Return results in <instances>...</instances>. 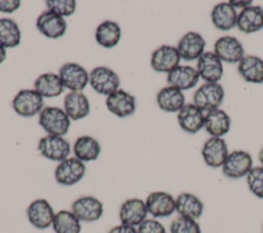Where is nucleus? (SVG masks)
Returning <instances> with one entry per match:
<instances>
[{
    "label": "nucleus",
    "instance_id": "9d476101",
    "mask_svg": "<svg viewBox=\"0 0 263 233\" xmlns=\"http://www.w3.org/2000/svg\"><path fill=\"white\" fill-rule=\"evenodd\" d=\"M55 212L51 204L44 198L33 200L27 207V218L30 224L40 230L49 228L52 225Z\"/></svg>",
    "mask_w": 263,
    "mask_h": 233
},
{
    "label": "nucleus",
    "instance_id": "a211bd4d",
    "mask_svg": "<svg viewBox=\"0 0 263 233\" xmlns=\"http://www.w3.org/2000/svg\"><path fill=\"white\" fill-rule=\"evenodd\" d=\"M36 27L45 37L50 39H58L64 36L66 33L67 23L63 16L47 10L43 11L37 17Z\"/></svg>",
    "mask_w": 263,
    "mask_h": 233
},
{
    "label": "nucleus",
    "instance_id": "e433bc0d",
    "mask_svg": "<svg viewBox=\"0 0 263 233\" xmlns=\"http://www.w3.org/2000/svg\"><path fill=\"white\" fill-rule=\"evenodd\" d=\"M138 233H166L164 226L156 219H146L137 227Z\"/></svg>",
    "mask_w": 263,
    "mask_h": 233
},
{
    "label": "nucleus",
    "instance_id": "7c9ffc66",
    "mask_svg": "<svg viewBox=\"0 0 263 233\" xmlns=\"http://www.w3.org/2000/svg\"><path fill=\"white\" fill-rule=\"evenodd\" d=\"M96 41L104 48H112L119 43L121 37L120 26L113 21H104L96 30Z\"/></svg>",
    "mask_w": 263,
    "mask_h": 233
},
{
    "label": "nucleus",
    "instance_id": "9b49d317",
    "mask_svg": "<svg viewBox=\"0 0 263 233\" xmlns=\"http://www.w3.org/2000/svg\"><path fill=\"white\" fill-rule=\"evenodd\" d=\"M145 203L148 213L154 219L167 218L176 211V198L164 191L151 192L147 196Z\"/></svg>",
    "mask_w": 263,
    "mask_h": 233
},
{
    "label": "nucleus",
    "instance_id": "a19ab883",
    "mask_svg": "<svg viewBox=\"0 0 263 233\" xmlns=\"http://www.w3.org/2000/svg\"><path fill=\"white\" fill-rule=\"evenodd\" d=\"M6 59V49L0 45V64L3 63Z\"/></svg>",
    "mask_w": 263,
    "mask_h": 233
},
{
    "label": "nucleus",
    "instance_id": "4c0bfd02",
    "mask_svg": "<svg viewBox=\"0 0 263 233\" xmlns=\"http://www.w3.org/2000/svg\"><path fill=\"white\" fill-rule=\"evenodd\" d=\"M20 0H0V12L12 13L21 6Z\"/></svg>",
    "mask_w": 263,
    "mask_h": 233
},
{
    "label": "nucleus",
    "instance_id": "4468645a",
    "mask_svg": "<svg viewBox=\"0 0 263 233\" xmlns=\"http://www.w3.org/2000/svg\"><path fill=\"white\" fill-rule=\"evenodd\" d=\"M148 216V210L144 200L140 198H129L123 201L119 208V220L121 224L132 227L140 226Z\"/></svg>",
    "mask_w": 263,
    "mask_h": 233
},
{
    "label": "nucleus",
    "instance_id": "1a4fd4ad",
    "mask_svg": "<svg viewBox=\"0 0 263 233\" xmlns=\"http://www.w3.org/2000/svg\"><path fill=\"white\" fill-rule=\"evenodd\" d=\"M59 76L64 87L71 91H82L89 83V74L76 63H65L59 70Z\"/></svg>",
    "mask_w": 263,
    "mask_h": 233
},
{
    "label": "nucleus",
    "instance_id": "c756f323",
    "mask_svg": "<svg viewBox=\"0 0 263 233\" xmlns=\"http://www.w3.org/2000/svg\"><path fill=\"white\" fill-rule=\"evenodd\" d=\"M73 152L75 157L82 162L95 161L100 156L101 145L92 137L81 135L75 141Z\"/></svg>",
    "mask_w": 263,
    "mask_h": 233
},
{
    "label": "nucleus",
    "instance_id": "20e7f679",
    "mask_svg": "<svg viewBox=\"0 0 263 233\" xmlns=\"http://www.w3.org/2000/svg\"><path fill=\"white\" fill-rule=\"evenodd\" d=\"M86 172L84 162L76 157H68L59 162L54 169V179L62 186H73L80 182Z\"/></svg>",
    "mask_w": 263,
    "mask_h": 233
},
{
    "label": "nucleus",
    "instance_id": "6e6552de",
    "mask_svg": "<svg viewBox=\"0 0 263 233\" xmlns=\"http://www.w3.org/2000/svg\"><path fill=\"white\" fill-rule=\"evenodd\" d=\"M71 211L80 222L91 223L102 218L104 205L95 196H81L73 201Z\"/></svg>",
    "mask_w": 263,
    "mask_h": 233
},
{
    "label": "nucleus",
    "instance_id": "ea45409f",
    "mask_svg": "<svg viewBox=\"0 0 263 233\" xmlns=\"http://www.w3.org/2000/svg\"><path fill=\"white\" fill-rule=\"evenodd\" d=\"M230 2V4L236 9V8H241V9H243V8H247V7H249V6H251L252 5V1H229Z\"/></svg>",
    "mask_w": 263,
    "mask_h": 233
},
{
    "label": "nucleus",
    "instance_id": "7ed1b4c3",
    "mask_svg": "<svg viewBox=\"0 0 263 233\" xmlns=\"http://www.w3.org/2000/svg\"><path fill=\"white\" fill-rule=\"evenodd\" d=\"M89 84L96 92L108 96L119 89L120 79L112 69L99 66L90 71Z\"/></svg>",
    "mask_w": 263,
    "mask_h": 233
},
{
    "label": "nucleus",
    "instance_id": "c9c22d12",
    "mask_svg": "<svg viewBox=\"0 0 263 233\" xmlns=\"http://www.w3.org/2000/svg\"><path fill=\"white\" fill-rule=\"evenodd\" d=\"M45 4L49 11L63 17L72 15L76 9V2L74 0H46Z\"/></svg>",
    "mask_w": 263,
    "mask_h": 233
},
{
    "label": "nucleus",
    "instance_id": "f257e3e1",
    "mask_svg": "<svg viewBox=\"0 0 263 233\" xmlns=\"http://www.w3.org/2000/svg\"><path fill=\"white\" fill-rule=\"evenodd\" d=\"M38 123L48 134L63 137L69 131L71 119L62 108L45 107L39 113Z\"/></svg>",
    "mask_w": 263,
    "mask_h": 233
},
{
    "label": "nucleus",
    "instance_id": "72a5a7b5",
    "mask_svg": "<svg viewBox=\"0 0 263 233\" xmlns=\"http://www.w3.org/2000/svg\"><path fill=\"white\" fill-rule=\"evenodd\" d=\"M246 179L251 193L263 199V166H253Z\"/></svg>",
    "mask_w": 263,
    "mask_h": 233
},
{
    "label": "nucleus",
    "instance_id": "b1692460",
    "mask_svg": "<svg viewBox=\"0 0 263 233\" xmlns=\"http://www.w3.org/2000/svg\"><path fill=\"white\" fill-rule=\"evenodd\" d=\"M230 116L222 109H216L204 114V125L206 132L211 137L222 138L230 130Z\"/></svg>",
    "mask_w": 263,
    "mask_h": 233
},
{
    "label": "nucleus",
    "instance_id": "f03ea898",
    "mask_svg": "<svg viewBox=\"0 0 263 233\" xmlns=\"http://www.w3.org/2000/svg\"><path fill=\"white\" fill-rule=\"evenodd\" d=\"M224 89L220 83H204L193 94V104L202 112L219 109L224 100Z\"/></svg>",
    "mask_w": 263,
    "mask_h": 233
},
{
    "label": "nucleus",
    "instance_id": "39448f33",
    "mask_svg": "<svg viewBox=\"0 0 263 233\" xmlns=\"http://www.w3.org/2000/svg\"><path fill=\"white\" fill-rule=\"evenodd\" d=\"M253 168V158L251 154L243 150L230 152L222 165V172L228 179H240L247 177Z\"/></svg>",
    "mask_w": 263,
    "mask_h": 233
},
{
    "label": "nucleus",
    "instance_id": "423d86ee",
    "mask_svg": "<svg viewBox=\"0 0 263 233\" xmlns=\"http://www.w3.org/2000/svg\"><path fill=\"white\" fill-rule=\"evenodd\" d=\"M43 98L35 89H22L12 100L14 112L22 117H33L43 110Z\"/></svg>",
    "mask_w": 263,
    "mask_h": 233
},
{
    "label": "nucleus",
    "instance_id": "f3484780",
    "mask_svg": "<svg viewBox=\"0 0 263 233\" xmlns=\"http://www.w3.org/2000/svg\"><path fill=\"white\" fill-rule=\"evenodd\" d=\"M181 56L177 47L171 45H161L152 52L150 64L154 71L168 73L179 66Z\"/></svg>",
    "mask_w": 263,
    "mask_h": 233
},
{
    "label": "nucleus",
    "instance_id": "6ab92c4d",
    "mask_svg": "<svg viewBox=\"0 0 263 233\" xmlns=\"http://www.w3.org/2000/svg\"><path fill=\"white\" fill-rule=\"evenodd\" d=\"M205 40L197 32L186 33L178 42L177 49L182 60L190 62L198 60L204 52Z\"/></svg>",
    "mask_w": 263,
    "mask_h": 233
},
{
    "label": "nucleus",
    "instance_id": "5701e85b",
    "mask_svg": "<svg viewBox=\"0 0 263 233\" xmlns=\"http://www.w3.org/2000/svg\"><path fill=\"white\" fill-rule=\"evenodd\" d=\"M89 101L82 91H70L64 98V111L71 120H80L89 114Z\"/></svg>",
    "mask_w": 263,
    "mask_h": 233
},
{
    "label": "nucleus",
    "instance_id": "473e14b6",
    "mask_svg": "<svg viewBox=\"0 0 263 233\" xmlns=\"http://www.w3.org/2000/svg\"><path fill=\"white\" fill-rule=\"evenodd\" d=\"M22 33L18 25L11 18H0V45L6 48H12L20 45Z\"/></svg>",
    "mask_w": 263,
    "mask_h": 233
},
{
    "label": "nucleus",
    "instance_id": "79ce46f5",
    "mask_svg": "<svg viewBox=\"0 0 263 233\" xmlns=\"http://www.w3.org/2000/svg\"><path fill=\"white\" fill-rule=\"evenodd\" d=\"M258 158H259V161L261 163V166H263V148L260 150V152L258 154Z\"/></svg>",
    "mask_w": 263,
    "mask_h": 233
},
{
    "label": "nucleus",
    "instance_id": "58836bf2",
    "mask_svg": "<svg viewBox=\"0 0 263 233\" xmlns=\"http://www.w3.org/2000/svg\"><path fill=\"white\" fill-rule=\"evenodd\" d=\"M108 233H138L136 227H132L124 224H119L117 226L112 227Z\"/></svg>",
    "mask_w": 263,
    "mask_h": 233
},
{
    "label": "nucleus",
    "instance_id": "412c9836",
    "mask_svg": "<svg viewBox=\"0 0 263 233\" xmlns=\"http://www.w3.org/2000/svg\"><path fill=\"white\" fill-rule=\"evenodd\" d=\"M178 123L180 127L188 133H196L204 125V112L194 104H185L178 112Z\"/></svg>",
    "mask_w": 263,
    "mask_h": 233
},
{
    "label": "nucleus",
    "instance_id": "2eb2a0df",
    "mask_svg": "<svg viewBox=\"0 0 263 233\" xmlns=\"http://www.w3.org/2000/svg\"><path fill=\"white\" fill-rule=\"evenodd\" d=\"M228 154L227 144L222 138L211 137L204 142L201 149V156L204 163L213 168L222 167Z\"/></svg>",
    "mask_w": 263,
    "mask_h": 233
},
{
    "label": "nucleus",
    "instance_id": "f704fd0d",
    "mask_svg": "<svg viewBox=\"0 0 263 233\" xmlns=\"http://www.w3.org/2000/svg\"><path fill=\"white\" fill-rule=\"evenodd\" d=\"M171 233H201V229L196 220L178 217L170 225Z\"/></svg>",
    "mask_w": 263,
    "mask_h": 233
},
{
    "label": "nucleus",
    "instance_id": "ddd939ff",
    "mask_svg": "<svg viewBox=\"0 0 263 233\" xmlns=\"http://www.w3.org/2000/svg\"><path fill=\"white\" fill-rule=\"evenodd\" d=\"M214 52L225 63L238 64L246 55L240 41L232 36H223L217 39L214 44Z\"/></svg>",
    "mask_w": 263,
    "mask_h": 233
},
{
    "label": "nucleus",
    "instance_id": "4be33fe9",
    "mask_svg": "<svg viewBox=\"0 0 263 233\" xmlns=\"http://www.w3.org/2000/svg\"><path fill=\"white\" fill-rule=\"evenodd\" d=\"M236 27L241 33L252 34L263 29V7L251 5L240 10L237 15Z\"/></svg>",
    "mask_w": 263,
    "mask_h": 233
},
{
    "label": "nucleus",
    "instance_id": "37998d69",
    "mask_svg": "<svg viewBox=\"0 0 263 233\" xmlns=\"http://www.w3.org/2000/svg\"><path fill=\"white\" fill-rule=\"evenodd\" d=\"M262 233H263V227H262Z\"/></svg>",
    "mask_w": 263,
    "mask_h": 233
},
{
    "label": "nucleus",
    "instance_id": "aec40b11",
    "mask_svg": "<svg viewBox=\"0 0 263 233\" xmlns=\"http://www.w3.org/2000/svg\"><path fill=\"white\" fill-rule=\"evenodd\" d=\"M199 78L197 70L193 67L179 65L167 73L166 82L170 86H174L183 91L195 87Z\"/></svg>",
    "mask_w": 263,
    "mask_h": 233
},
{
    "label": "nucleus",
    "instance_id": "f8f14e48",
    "mask_svg": "<svg viewBox=\"0 0 263 233\" xmlns=\"http://www.w3.org/2000/svg\"><path fill=\"white\" fill-rule=\"evenodd\" d=\"M199 77L205 83H218L223 77V63L215 52H203L196 63Z\"/></svg>",
    "mask_w": 263,
    "mask_h": 233
},
{
    "label": "nucleus",
    "instance_id": "bb28decb",
    "mask_svg": "<svg viewBox=\"0 0 263 233\" xmlns=\"http://www.w3.org/2000/svg\"><path fill=\"white\" fill-rule=\"evenodd\" d=\"M203 202L194 194L183 192L176 198V211L180 217L197 220L203 212Z\"/></svg>",
    "mask_w": 263,
    "mask_h": 233
},
{
    "label": "nucleus",
    "instance_id": "a878e982",
    "mask_svg": "<svg viewBox=\"0 0 263 233\" xmlns=\"http://www.w3.org/2000/svg\"><path fill=\"white\" fill-rule=\"evenodd\" d=\"M238 74L250 83H263V60L259 56L246 54L237 66Z\"/></svg>",
    "mask_w": 263,
    "mask_h": 233
},
{
    "label": "nucleus",
    "instance_id": "0eeeda50",
    "mask_svg": "<svg viewBox=\"0 0 263 233\" xmlns=\"http://www.w3.org/2000/svg\"><path fill=\"white\" fill-rule=\"evenodd\" d=\"M37 149L46 159L62 162L67 159L71 153V147L63 137L47 134L39 140Z\"/></svg>",
    "mask_w": 263,
    "mask_h": 233
},
{
    "label": "nucleus",
    "instance_id": "dca6fc26",
    "mask_svg": "<svg viewBox=\"0 0 263 233\" xmlns=\"http://www.w3.org/2000/svg\"><path fill=\"white\" fill-rule=\"evenodd\" d=\"M106 107L109 112L119 118L133 115L137 108L136 99L133 94L123 89H118L106 99Z\"/></svg>",
    "mask_w": 263,
    "mask_h": 233
},
{
    "label": "nucleus",
    "instance_id": "cd10ccee",
    "mask_svg": "<svg viewBox=\"0 0 263 233\" xmlns=\"http://www.w3.org/2000/svg\"><path fill=\"white\" fill-rule=\"evenodd\" d=\"M156 103L164 112H179L185 106V96L182 90L167 85L157 92Z\"/></svg>",
    "mask_w": 263,
    "mask_h": 233
},
{
    "label": "nucleus",
    "instance_id": "393cba45",
    "mask_svg": "<svg viewBox=\"0 0 263 233\" xmlns=\"http://www.w3.org/2000/svg\"><path fill=\"white\" fill-rule=\"evenodd\" d=\"M238 13L230 2L218 3L211 12V20L215 28L220 31H229L236 27Z\"/></svg>",
    "mask_w": 263,
    "mask_h": 233
},
{
    "label": "nucleus",
    "instance_id": "2f4dec72",
    "mask_svg": "<svg viewBox=\"0 0 263 233\" xmlns=\"http://www.w3.org/2000/svg\"><path fill=\"white\" fill-rule=\"evenodd\" d=\"M80 223L71 210L62 209L55 212L51 227L54 233H80Z\"/></svg>",
    "mask_w": 263,
    "mask_h": 233
},
{
    "label": "nucleus",
    "instance_id": "c85d7f7f",
    "mask_svg": "<svg viewBox=\"0 0 263 233\" xmlns=\"http://www.w3.org/2000/svg\"><path fill=\"white\" fill-rule=\"evenodd\" d=\"M63 82L59 74L44 73L37 77L34 82V89L42 98H55L64 91Z\"/></svg>",
    "mask_w": 263,
    "mask_h": 233
}]
</instances>
